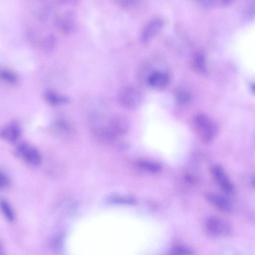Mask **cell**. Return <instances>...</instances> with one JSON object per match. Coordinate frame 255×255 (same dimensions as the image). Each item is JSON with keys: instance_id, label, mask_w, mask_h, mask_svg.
Instances as JSON below:
<instances>
[{"instance_id": "obj_19", "label": "cell", "mask_w": 255, "mask_h": 255, "mask_svg": "<svg viewBox=\"0 0 255 255\" xmlns=\"http://www.w3.org/2000/svg\"><path fill=\"white\" fill-rule=\"evenodd\" d=\"M140 166L144 170L152 172H157L160 169V167L153 163L147 161H141L140 163Z\"/></svg>"}, {"instance_id": "obj_18", "label": "cell", "mask_w": 255, "mask_h": 255, "mask_svg": "<svg viewBox=\"0 0 255 255\" xmlns=\"http://www.w3.org/2000/svg\"><path fill=\"white\" fill-rule=\"evenodd\" d=\"M177 99L179 102L181 104H187L191 101V95L187 91L179 90L176 93Z\"/></svg>"}, {"instance_id": "obj_26", "label": "cell", "mask_w": 255, "mask_h": 255, "mask_svg": "<svg viewBox=\"0 0 255 255\" xmlns=\"http://www.w3.org/2000/svg\"><path fill=\"white\" fill-rule=\"evenodd\" d=\"M254 183H255V180H254Z\"/></svg>"}, {"instance_id": "obj_4", "label": "cell", "mask_w": 255, "mask_h": 255, "mask_svg": "<svg viewBox=\"0 0 255 255\" xmlns=\"http://www.w3.org/2000/svg\"><path fill=\"white\" fill-rule=\"evenodd\" d=\"M55 27L63 34L68 35L76 30V17L72 11H67L56 16L54 19Z\"/></svg>"}, {"instance_id": "obj_22", "label": "cell", "mask_w": 255, "mask_h": 255, "mask_svg": "<svg viewBox=\"0 0 255 255\" xmlns=\"http://www.w3.org/2000/svg\"><path fill=\"white\" fill-rule=\"evenodd\" d=\"M195 1L204 8H211L214 4V0H195Z\"/></svg>"}, {"instance_id": "obj_13", "label": "cell", "mask_w": 255, "mask_h": 255, "mask_svg": "<svg viewBox=\"0 0 255 255\" xmlns=\"http://www.w3.org/2000/svg\"><path fill=\"white\" fill-rule=\"evenodd\" d=\"M117 3L122 8L128 10H134L139 8L143 0H115Z\"/></svg>"}, {"instance_id": "obj_21", "label": "cell", "mask_w": 255, "mask_h": 255, "mask_svg": "<svg viewBox=\"0 0 255 255\" xmlns=\"http://www.w3.org/2000/svg\"><path fill=\"white\" fill-rule=\"evenodd\" d=\"M173 252L174 254L181 255L191 254V251L190 249L182 246H178L176 247L173 249Z\"/></svg>"}, {"instance_id": "obj_9", "label": "cell", "mask_w": 255, "mask_h": 255, "mask_svg": "<svg viewBox=\"0 0 255 255\" xmlns=\"http://www.w3.org/2000/svg\"><path fill=\"white\" fill-rule=\"evenodd\" d=\"M22 130L19 124L13 122L3 128L1 137L4 140L11 143L17 141L20 138Z\"/></svg>"}, {"instance_id": "obj_17", "label": "cell", "mask_w": 255, "mask_h": 255, "mask_svg": "<svg viewBox=\"0 0 255 255\" xmlns=\"http://www.w3.org/2000/svg\"><path fill=\"white\" fill-rule=\"evenodd\" d=\"M56 45V38L52 34L48 35L42 41L41 47L46 52L52 51Z\"/></svg>"}, {"instance_id": "obj_16", "label": "cell", "mask_w": 255, "mask_h": 255, "mask_svg": "<svg viewBox=\"0 0 255 255\" xmlns=\"http://www.w3.org/2000/svg\"><path fill=\"white\" fill-rule=\"evenodd\" d=\"M1 209L6 219L13 222L15 220V214L10 205L5 200H1Z\"/></svg>"}, {"instance_id": "obj_20", "label": "cell", "mask_w": 255, "mask_h": 255, "mask_svg": "<svg viewBox=\"0 0 255 255\" xmlns=\"http://www.w3.org/2000/svg\"><path fill=\"white\" fill-rule=\"evenodd\" d=\"M9 183L10 180L7 175L1 171V174H0V187H1V189H5L7 187Z\"/></svg>"}, {"instance_id": "obj_24", "label": "cell", "mask_w": 255, "mask_h": 255, "mask_svg": "<svg viewBox=\"0 0 255 255\" xmlns=\"http://www.w3.org/2000/svg\"><path fill=\"white\" fill-rule=\"evenodd\" d=\"M223 4H227L231 2L232 0H222Z\"/></svg>"}, {"instance_id": "obj_7", "label": "cell", "mask_w": 255, "mask_h": 255, "mask_svg": "<svg viewBox=\"0 0 255 255\" xmlns=\"http://www.w3.org/2000/svg\"><path fill=\"white\" fill-rule=\"evenodd\" d=\"M212 174L216 182L224 193L232 194L234 192V185L221 166H214L212 169Z\"/></svg>"}, {"instance_id": "obj_6", "label": "cell", "mask_w": 255, "mask_h": 255, "mask_svg": "<svg viewBox=\"0 0 255 255\" xmlns=\"http://www.w3.org/2000/svg\"><path fill=\"white\" fill-rule=\"evenodd\" d=\"M146 81L147 84L153 88L162 89L169 84L170 76L165 70L154 69L147 74Z\"/></svg>"}, {"instance_id": "obj_11", "label": "cell", "mask_w": 255, "mask_h": 255, "mask_svg": "<svg viewBox=\"0 0 255 255\" xmlns=\"http://www.w3.org/2000/svg\"><path fill=\"white\" fill-rule=\"evenodd\" d=\"M206 197L210 203L221 211L228 212L232 210L231 203L225 197L217 194L209 193Z\"/></svg>"}, {"instance_id": "obj_3", "label": "cell", "mask_w": 255, "mask_h": 255, "mask_svg": "<svg viewBox=\"0 0 255 255\" xmlns=\"http://www.w3.org/2000/svg\"><path fill=\"white\" fill-rule=\"evenodd\" d=\"M15 153L24 163L32 167H38L42 163V158L39 151L29 144L23 143L16 148Z\"/></svg>"}, {"instance_id": "obj_15", "label": "cell", "mask_w": 255, "mask_h": 255, "mask_svg": "<svg viewBox=\"0 0 255 255\" xmlns=\"http://www.w3.org/2000/svg\"><path fill=\"white\" fill-rule=\"evenodd\" d=\"M193 64L195 68L201 72L204 73L205 68V58L202 52L197 53L193 59Z\"/></svg>"}, {"instance_id": "obj_10", "label": "cell", "mask_w": 255, "mask_h": 255, "mask_svg": "<svg viewBox=\"0 0 255 255\" xmlns=\"http://www.w3.org/2000/svg\"><path fill=\"white\" fill-rule=\"evenodd\" d=\"M35 15L40 21L47 20L51 12V7L46 0H36L33 8Z\"/></svg>"}, {"instance_id": "obj_1", "label": "cell", "mask_w": 255, "mask_h": 255, "mask_svg": "<svg viewBox=\"0 0 255 255\" xmlns=\"http://www.w3.org/2000/svg\"><path fill=\"white\" fill-rule=\"evenodd\" d=\"M192 129L205 144L213 141L217 133V128L213 121L201 113L194 115L191 120Z\"/></svg>"}, {"instance_id": "obj_8", "label": "cell", "mask_w": 255, "mask_h": 255, "mask_svg": "<svg viewBox=\"0 0 255 255\" xmlns=\"http://www.w3.org/2000/svg\"><path fill=\"white\" fill-rule=\"evenodd\" d=\"M165 21L161 18H155L150 21L143 29L141 39L143 42L147 43L156 36L164 28Z\"/></svg>"}, {"instance_id": "obj_12", "label": "cell", "mask_w": 255, "mask_h": 255, "mask_svg": "<svg viewBox=\"0 0 255 255\" xmlns=\"http://www.w3.org/2000/svg\"><path fill=\"white\" fill-rule=\"evenodd\" d=\"M44 97L46 101L53 106L65 105L70 102L68 97L61 95L52 90H47L45 92Z\"/></svg>"}, {"instance_id": "obj_14", "label": "cell", "mask_w": 255, "mask_h": 255, "mask_svg": "<svg viewBox=\"0 0 255 255\" xmlns=\"http://www.w3.org/2000/svg\"><path fill=\"white\" fill-rule=\"evenodd\" d=\"M0 76L2 80L10 84H16L19 80L18 75L14 72L9 69L1 70Z\"/></svg>"}, {"instance_id": "obj_25", "label": "cell", "mask_w": 255, "mask_h": 255, "mask_svg": "<svg viewBox=\"0 0 255 255\" xmlns=\"http://www.w3.org/2000/svg\"><path fill=\"white\" fill-rule=\"evenodd\" d=\"M252 90L255 93V84L252 86Z\"/></svg>"}, {"instance_id": "obj_2", "label": "cell", "mask_w": 255, "mask_h": 255, "mask_svg": "<svg viewBox=\"0 0 255 255\" xmlns=\"http://www.w3.org/2000/svg\"><path fill=\"white\" fill-rule=\"evenodd\" d=\"M119 99L122 106L127 109H133L142 104L144 96L137 87L127 86L121 90Z\"/></svg>"}, {"instance_id": "obj_5", "label": "cell", "mask_w": 255, "mask_h": 255, "mask_svg": "<svg viewBox=\"0 0 255 255\" xmlns=\"http://www.w3.org/2000/svg\"><path fill=\"white\" fill-rule=\"evenodd\" d=\"M208 234L215 238L224 237L230 234L231 226L225 220L216 217L209 218L206 222Z\"/></svg>"}, {"instance_id": "obj_23", "label": "cell", "mask_w": 255, "mask_h": 255, "mask_svg": "<svg viewBox=\"0 0 255 255\" xmlns=\"http://www.w3.org/2000/svg\"><path fill=\"white\" fill-rule=\"evenodd\" d=\"M79 0H58L59 3L62 5H75L76 4Z\"/></svg>"}]
</instances>
